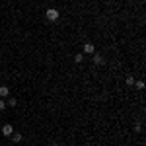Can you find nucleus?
<instances>
[{
	"mask_svg": "<svg viewBox=\"0 0 146 146\" xmlns=\"http://www.w3.org/2000/svg\"><path fill=\"white\" fill-rule=\"evenodd\" d=\"M82 60H84V55H82V53H78V55H74V62H82Z\"/></svg>",
	"mask_w": 146,
	"mask_h": 146,
	"instance_id": "nucleus-8",
	"label": "nucleus"
},
{
	"mask_svg": "<svg viewBox=\"0 0 146 146\" xmlns=\"http://www.w3.org/2000/svg\"><path fill=\"white\" fill-rule=\"evenodd\" d=\"M12 140H14V142H20V140H22V135H20V133H12Z\"/></svg>",
	"mask_w": 146,
	"mask_h": 146,
	"instance_id": "nucleus-6",
	"label": "nucleus"
},
{
	"mask_svg": "<svg viewBox=\"0 0 146 146\" xmlns=\"http://www.w3.org/2000/svg\"><path fill=\"white\" fill-rule=\"evenodd\" d=\"M16 98H8V101H6V105H10V107H16Z\"/></svg>",
	"mask_w": 146,
	"mask_h": 146,
	"instance_id": "nucleus-7",
	"label": "nucleus"
},
{
	"mask_svg": "<svg viewBox=\"0 0 146 146\" xmlns=\"http://www.w3.org/2000/svg\"><path fill=\"white\" fill-rule=\"evenodd\" d=\"M135 84V78L133 76H127V86H133Z\"/></svg>",
	"mask_w": 146,
	"mask_h": 146,
	"instance_id": "nucleus-9",
	"label": "nucleus"
},
{
	"mask_svg": "<svg viewBox=\"0 0 146 146\" xmlns=\"http://www.w3.org/2000/svg\"><path fill=\"white\" fill-rule=\"evenodd\" d=\"M8 96H10L8 86H0V98H8Z\"/></svg>",
	"mask_w": 146,
	"mask_h": 146,
	"instance_id": "nucleus-4",
	"label": "nucleus"
},
{
	"mask_svg": "<svg viewBox=\"0 0 146 146\" xmlns=\"http://www.w3.org/2000/svg\"><path fill=\"white\" fill-rule=\"evenodd\" d=\"M12 133H14L12 125H4V127H2V135H4V136H10Z\"/></svg>",
	"mask_w": 146,
	"mask_h": 146,
	"instance_id": "nucleus-3",
	"label": "nucleus"
},
{
	"mask_svg": "<svg viewBox=\"0 0 146 146\" xmlns=\"http://www.w3.org/2000/svg\"><path fill=\"white\" fill-rule=\"evenodd\" d=\"M6 107H8V105H6V101L0 100V111H2V109H6Z\"/></svg>",
	"mask_w": 146,
	"mask_h": 146,
	"instance_id": "nucleus-10",
	"label": "nucleus"
},
{
	"mask_svg": "<svg viewBox=\"0 0 146 146\" xmlns=\"http://www.w3.org/2000/svg\"><path fill=\"white\" fill-rule=\"evenodd\" d=\"M82 51H84V55H94V53H96V47L92 45V43H84Z\"/></svg>",
	"mask_w": 146,
	"mask_h": 146,
	"instance_id": "nucleus-2",
	"label": "nucleus"
},
{
	"mask_svg": "<svg viewBox=\"0 0 146 146\" xmlns=\"http://www.w3.org/2000/svg\"><path fill=\"white\" fill-rule=\"evenodd\" d=\"M45 16H47L49 22H56V20H58V12H56V8H49V10L45 12Z\"/></svg>",
	"mask_w": 146,
	"mask_h": 146,
	"instance_id": "nucleus-1",
	"label": "nucleus"
},
{
	"mask_svg": "<svg viewBox=\"0 0 146 146\" xmlns=\"http://www.w3.org/2000/svg\"><path fill=\"white\" fill-rule=\"evenodd\" d=\"M136 88L138 90H144V82H136Z\"/></svg>",
	"mask_w": 146,
	"mask_h": 146,
	"instance_id": "nucleus-11",
	"label": "nucleus"
},
{
	"mask_svg": "<svg viewBox=\"0 0 146 146\" xmlns=\"http://www.w3.org/2000/svg\"><path fill=\"white\" fill-rule=\"evenodd\" d=\"M94 62H96V64H103L105 60H103V56H101V55H94Z\"/></svg>",
	"mask_w": 146,
	"mask_h": 146,
	"instance_id": "nucleus-5",
	"label": "nucleus"
}]
</instances>
